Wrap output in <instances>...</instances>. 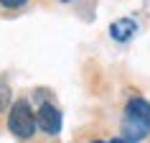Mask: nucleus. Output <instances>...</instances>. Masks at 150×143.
Returning <instances> with one entry per match:
<instances>
[{"instance_id":"20e7f679","label":"nucleus","mask_w":150,"mask_h":143,"mask_svg":"<svg viewBox=\"0 0 150 143\" xmlns=\"http://www.w3.org/2000/svg\"><path fill=\"white\" fill-rule=\"evenodd\" d=\"M135 31H137V26H135L132 18H120L110 26V36L115 41H130L135 36Z\"/></svg>"},{"instance_id":"7ed1b4c3","label":"nucleus","mask_w":150,"mask_h":143,"mask_svg":"<svg viewBox=\"0 0 150 143\" xmlns=\"http://www.w3.org/2000/svg\"><path fill=\"white\" fill-rule=\"evenodd\" d=\"M36 123H38V128L43 130V133L56 135L59 130H61V112H59L56 105L43 102V105L38 107V112H36Z\"/></svg>"},{"instance_id":"423d86ee","label":"nucleus","mask_w":150,"mask_h":143,"mask_svg":"<svg viewBox=\"0 0 150 143\" xmlns=\"http://www.w3.org/2000/svg\"><path fill=\"white\" fill-rule=\"evenodd\" d=\"M112 143H130V141H125V138H115Z\"/></svg>"},{"instance_id":"0eeeda50","label":"nucleus","mask_w":150,"mask_h":143,"mask_svg":"<svg viewBox=\"0 0 150 143\" xmlns=\"http://www.w3.org/2000/svg\"><path fill=\"white\" fill-rule=\"evenodd\" d=\"M61 3H71V0H61Z\"/></svg>"},{"instance_id":"6e6552de","label":"nucleus","mask_w":150,"mask_h":143,"mask_svg":"<svg viewBox=\"0 0 150 143\" xmlns=\"http://www.w3.org/2000/svg\"><path fill=\"white\" fill-rule=\"evenodd\" d=\"M94 143H104V141H94Z\"/></svg>"},{"instance_id":"39448f33","label":"nucleus","mask_w":150,"mask_h":143,"mask_svg":"<svg viewBox=\"0 0 150 143\" xmlns=\"http://www.w3.org/2000/svg\"><path fill=\"white\" fill-rule=\"evenodd\" d=\"M25 3H28V0H0V5H5V8H21Z\"/></svg>"},{"instance_id":"f257e3e1","label":"nucleus","mask_w":150,"mask_h":143,"mask_svg":"<svg viewBox=\"0 0 150 143\" xmlns=\"http://www.w3.org/2000/svg\"><path fill=\"white\" fill-rule=\"evenodd\" d=\"M122 138L130 143L142 141L150 133V102L142 97H132L125 107V118H122Z\"/></svg>"},{"instance_id":"f03ea898","label":"nucleus","mask_w":150,"mask_h":143,"mask_svg":"<svg viewBox=\"0 0 150 143\" xmlns=\"http://www.w3.org/2000/svg\"><path fill=\"white\" fill-rule=\"evenodd\" d=\"M8 128H10V133L18 135V138H31L36 133L38 123H36V112L31 110L28 100H16L13 102V107L8 112Z\"/></svg>"}]
</instances>
